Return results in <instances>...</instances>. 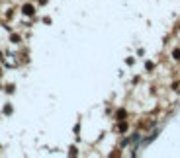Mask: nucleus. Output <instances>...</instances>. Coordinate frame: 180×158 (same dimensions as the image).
I'll return each mask as SVG.
<instances>
[{
	"label": "nucleus",
	"instance_id": "2",
	"mask_svg": "<svg viewBox=\"0 0 180 158\" xmlns=\"http://www.w3.org/2000/svg\"><path fill=\"white\" fill-rule=\"evenodd\" d=\"M174 57H176V59H180V51H174Z\"/></svg>",
	"mask_w": 180,
	"mask_h": 158
},
{
	"label": "nucleus",
	"instance_id": "1",
	"mask_svg": "<svg viewBox=\"0 0 180 158\" xmlns=\"http://www.w3.org/2000/svg\"><path fill=\"white\" fill-rule=\"evenodd\" d=\"M24 12H26V14H33V8H32V6H26Z\"/></svg>",
	"mask_w": 180,
	"mask_h": 158
}]
</instances>
